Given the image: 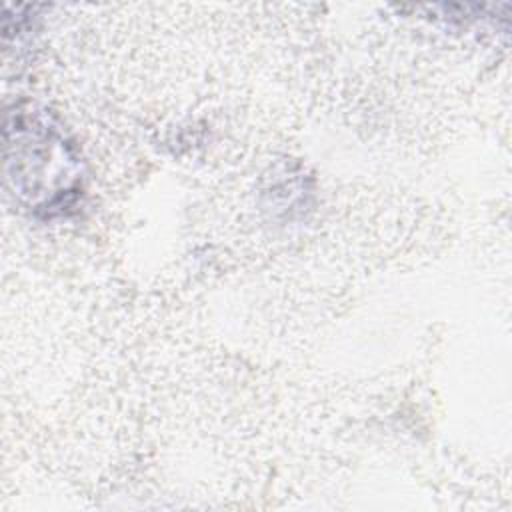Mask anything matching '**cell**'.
I'll use <instances>...</instances> for the list:
<instances>
[{
	"mask_svg": "<svg viewBox=\"0 0 512 512\" xmlns=\"http://www.w3.org/2000/svg\"><path fill=\"white\" fill-rule=\"evenodd\" d=\"M6 180L32 210L64 206L80 186V162L44 110L14 106L4 124Z\"/></svg>",
	"mask_w": 512,
	"mask_h": 512,
	"instance_id": "6da1fadb",
	"label": "cell"
}]
</instances>
